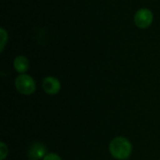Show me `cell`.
I'll list each match as a JSON object with an SVG mask.
<instances>
[{
	"label": "cell",
	"mask_w": 160,
	"mask_h": 160,
	"mask_svg": "<svg viewBox=\"0 0 160 160\" xmlns=\"http://www.w3.org/2000/svg\"><path fill=\"white\" fill-rule=\"evenodd\" d=\"M111 155L118 160H125L128 158L132 152V145L130 142L124 137L114 138L109 146Z\"/></svg>",
	"instance_id": "cell-1"
},
{
	"label": "cell",
	"mask_w": 160,
	"mask_h": 160,
	"mask_svg": "<svg viewBox=\"0 0 160 160\" xmlns=\"http://www.w3.org/2000/svg\"><path fill=\"white\" fill-rule=\"evenodd\" d=\"M16 90L25 96L32 95L36 90V82L34 79L27 74H21L15 79Z\"/></svg>",
	"instance_id": "cell-2"
},
{
	"label": "cell",
	"mask_w": 160,
	"mask_h": 160,
	"mask_svg": "<svg viewBox=\"0 0 160 160\" xmlns=\"http://www.w3.org/2000/svg\"><path fill=\"white\" fill-rule=\"evenodd\" d=\"M153 20H154L153 12L148 8L139 9L134 16V22L141 29L148 28L152 24Z\"/></svg>",
	"instance_id": "cell-3"
},
{
	"label": "cell",
	"mask_w": 160,
	"mask_h": 160,
	"mask_svg": "<svg viewBox=\"0 0 160 160\" xmlns=\"http://www.w3.org/2000/svg\"><path fill=\"white\" fill-rule=\"evenodd\" d=\"M42 87L48 95H56L61 89V82L57 78L49 76L43 80Z\"/></svg>",
	"instance_id": "cell-4"
},
{
	"label": "cell",
	"mask_w": 160,
	"mask_h": 160,
	"mask_svg": "<svg viewBox=\"0 0 160 160\" xmlns=\"http://www.w3.org/2000/svg\"><path fill=\"white\" fill-rule=\"evenodd\" d=\"M46 152L47 149L43 143L35 142L30 146L27 156L28 158L33 159H40V158H44V157L46 156Z\"/></svg>",
	"instance_id": "cell-5"
},
{
	"label": "cell",
	"mask_w": 160,
	"mask_h": 160,
	"mask_svg": "<svg viewBox=\"0 0 160 160\" xmlns=\"http://www.w3.org/2000/svg\"><path fill=\"white\" fill-rule=\"evenodd\" d=\"M13 67H14V68H15V70L17 72H19L21 74H23L29 68V61L25 56H22V55L17 56L14 59Z\"/></svg>",
	"instance_id": "cell-6"
},
{
	"label": "cell",
	"mask_w": 160,
	"mask_h": 160,
	"mask_svg": "<svg viewBox=\"0 0 160 160\" xmlns=\"http://www.w3.org/2000/svg\"><path fill=\"white\" fill-rule=\"evenodd\" d=\"M0 35H1V48H0V51L3 52L4 47L6 45V42L8 40V33L4 28H0Z\"/></svg>",
	"instance_id": "cell-7"
},
{
	"label": "cell",
	"mask_w": 160,
	"mask_h": 160,
	"mask_svg": "<svg viewBox=\"0 0 160 160\" xmlns=\"http://www.w3.org/2000/svg\"><path fill=\"white\" fill-rule=\"evenodd\" d=\"M8 146H7L4 142H1V143H0V159H5L6 157L8 156Z\"/></svg>",
	"instance_id": "cell-8"
},
{
	"label": "cell",
	"mask_w": 160,
	"mask_h": 160,
	"mask_svg": "<svg viewBox=\"0 0 160 160\" xmlns=\"http://www.w3.org/2000/svg\"><path fill=\"white\" fill-rule=\"evenodd\" d=\"M43 160H62V158L54 153H49L44 157Z\"/></svg>",
	"instance_id": "cell-9"
},
{
	"label": "cell",
	"mask_w": 160,
	"mask_h": 160,
	"mask_svg": "<svg viewBox=\"0 0 160 160\" xmlns=\"http://www.w3.org/2000/svg\"><path fill=\"white\" fill-rule=\"evenodd\" d=\"M29 160H38V159H33V158H30Z\"/></svg>",
	"instance_id": "cell-10"
}]
</instances>
